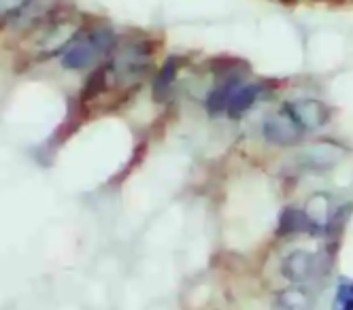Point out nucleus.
<instances>
[{"label":"nucleus","instance_id":"obj_4","mask_svg":"<svg viewBox=\"0 0 353 310\" xmlns=\"http://www.w3.org/2000/svg\"><path fill=\"white\" fill-rule=\"evenodd\" d=\"M347 149H343L339 143L332 141H317L313 145L302 147L298 153V166L302 170H311V172H325L332 170L341 158L345 155Z\"/></svg>","mask_w":353,"mask_h":310},{"label":"nucleus","instance_id":"obj_8","mask_svg":"<svg viewBox=\"0 0 353 310\" xmlns=\"http://www.w3.org/2000/svg\"><path fill=\"white\" fill-rule=\"evenodd\" d=\"M245 81H247V79H239V76H232V79H219V81L211 87V92L207 94V98H205V109H207V113H209L211 117L225 113V109H228V105H230V100H232L234 92H236Z\"/></svg>","mask_w":353,"mask_h":310},{"label":"nucleus","instance_id":"obj_11","mask_svg":"<svg viewBox=\"0 0 353 310\" xmlns=\"http://www.w3.org/2000/svg\"><path fill=\"white\" fill-rule=\"evenodd\" d=\"M336 310H353V296H351L349 300H345V302H343V304H341Z\"/></svg>","mask_w":353,"mask_h":310},{"label":"nucleus","instance_id":"obj_2","mask_svg":"<svg viewBox=\"0 0 353 310\" xmlns=\"http://www.w3.org/2000/svg\"><path fill=\"white\" fill-rule=\"evenodd\" d=\"M327 270H330V255L309 249H294L281 262V276L292 285H307L315 278L325 276Z\"/></svg>","mask_w":353,"mask_h":310},{"label":"nucleus","instance_id":"obj_6","mask_svg":"<svg viewBox=\"0 0 353 310\" xmlns=\"http://www.w3.org/2000/svg\"><path fill=\"white\" fill-rule=\"evenodd\" d=\"M276 234L279 236H298V234H313L321 236V227L313 223L309 213L296 204H288L279 213V221H276Z\"/></svg>","mask_w":353,"mask_h":310},{"label":"nucleus","instance_id":"obj_9","mask_svg":"<svg viewBox=\"0 0 353 310\" xmlns=\"http://www.w3.org/2000/svg\"><path fill=\"white\" fill-rule=\"evenodd\" d=\"M181 66H183V58L181 56H168L166 62L162 64V68L158 70L156 79H154V98L158 102L166 100V96L170 94Z\"/></svg>","mask_w":353,"mask_h":310},{"label":"nucleus","instance_id":"obj_12","mask_svg":"<svg viewBox=\"0 0 353 310\" xmlns=\"http://www.w3.org/2000/svg\"><path fill=\"white\" fill-rule=\"evenodd\" d=\"M349 289H351V296H353V280L349 282Z\"/></svg>","mask_w":353,"mask_h":310},{"label":"nucleus","instance_id":"obj_13","mask_svg":"<svg viewBox=\"0 0 353 310\" xmlns=\"http://www.w3.org/2000/svg\"><path fill=\"white\" fill-rule=\"evenodd\" d=\"M279 3H294V0H279Z\"/></svg>","mask_w":353,"mask_h":310},{"label":"nucleus","instance_id":"obj_14","mask_svg":"<svg viewBox=\"0 0 353 310\" xmlns=\"http://www.w3.org/2000/svg\"><path fill=\"white\" fill-rule=\"evenodd\" d=\"M334 3H343V0H334Z\"/></svg>","mask_w":353,"mask_h":310},{"label":"nucleus","instance_id":"obj_5","mask_svg":"<svg viewBox=\"0 0 353 310\" xmlns=\"http://www.w3.org/2000/svg\"><path fill=\"white\" fill-rule=\"evenodd\" d=\"M260 134L264 143L270 147H298L305 141V130H300V127L281 111L262 121Z\"/></svg>","mask_w":353,"mask_h":310},{"label":"nucleus","instance_id":"obj_10","mask_svg":"<svg viewBox=\"0 0 353 310\" xmlns=\"http://www.w3.org/2000/svg\"><path fill=\"white\" fill-rule=\"evenodd\" d=\"M315 298L305 285H292L283 289L274 300L276 310H313Z\"/></svg>","mask_w":353,"mask_h":310},{"label":"nucleus","instance_id":"obj_3","mask_svg":"<svg viewBox=\"0 0 353 310\" xmlns=\"http://www.w3.org/2000/svg\"><path fill=\"white\" fill-rule=\"evenodd\" d=\"M281 113H285L300 127V130H305V134L321 130V127L330 121V115H332L330 107L323 105L321 100H315V98L283 102Z\"/></svg>","mask_w":353,"mask_h":310},{"label":"nucleus","instance_id":"obj_1","mask_svg":"<svg viewBox=\"0 0 353 310\" xmlns=\"http://www.w3.org/2000/svg\"><path fill=\"white\" fill-rule=\"evenodd\" d=\"M117 45L119 41L113 28H109V25H96V28L74 34L62 49L60 60L62 66L68 70H85L111 58Z\"/></svg>","mask_w":353,"mask_h":310},{"label":"nucleus","instance_id":"obj_7","mask_svg":"<svg viewBox=\"0 0 353 310\" xmlns=\"http://www.w3.org/2000/svg\"><path fill=\"white\" fill-rule=\"evenodd\" d=\"M268 96V81H245L232 96L225 115L230 119H241L245 113H249L258 102Z\"/></svg>","mask_w":353,"mask_h":310}]
</instances>
